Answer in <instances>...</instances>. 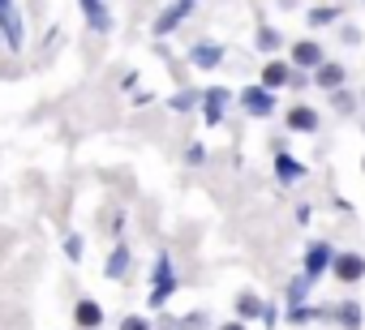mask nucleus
I'll list each match as a JSON object with an SVG mask.
<instances>
[{"label": "nucleus", "instance_id": "f257e3e1", "mask_svg": "<svg viewBox=\"0 0 365 330\" xmlns=\"http://www.w3.org/2000/svg\"><path fill=\"white\" fill-rule=\"evenodd\" d=\"M0 31H5V39H9L14 52H22V18L14 9V0H0Z\"/></svg>", "mask_w": 365, "mask_h": 330}, {"label": "nucleus", "instance_id": "f03ea898", "mask_svg": "<svg viewBox=\"0 0 365 330\" xmlns=\"http://www.w3.org/2000/svg\"><path fill=\"white\" fill-rule=\"evenodd\" d=\"M168 296H172V262L159 253V262H155V292H150V304L159 309Z\"/></svg>", "mask_w": 365, "mask_h": 330}, {"label": "nucleus", "instance_id": "7ed1b4c3", "mask_svg": "<svg viewBox=\"0 0 365 330\" xmlns=\"http://www.w3.org/2000/svg\"><path fill=\"white\" fill-rule=\"evenodd\" d=\"M327 266H331V245H314L309 257H305V279H318Z\"/></svg>", "mask_w": 365, "mask_h": 330}, {"label": "nucleus", "instance_id": "20e7f679", "mask_svg": "<svg viewBox=\"0 0 365 330\" xmlns=\"http://www.w3.org/2000/svg\"><path fill=\"white\" fill-rule=\"evenodd\" d=\"M331 266H335V275H339L344 283H356V279L365 275V262H361V257H352V253H344V257H335Z\"/></svg>", "mask_w": 365, "mask_h": 330}, {"label": "nucleus", "instance_id": "39448f33", "mask_svg": "<svg viewBox=\"0 0 365 330\" xmlns=\"http://www.w3.org/2000/svg\"><path fill=\"white\" fill-rule=\"evenodd\" d=\"M241 103H245V112H254V116H267V112H271V95L258 90V86H250V90L241 95Z\"/></svg>", "mask_w": 365, "mask_h": 330}, {"label": "nucleus", "instance_id": "423d86ee", "mask_svg": "<svg viewBox=\"0 0 365 330\" xmlns=\"http://www.w3.org/2000/svg\"><path fill=\"white\" fill-rule=\"evenodd\" d=\"M292 60H297L301 69H314V65H322V48H318V43H297V48H292Z\"/></svg>", "mask_w": 365, "mask_h": 330}, {"label": "nucleus", "instance_id": "0eeeda50", "mask_svg": "<svg viewBox=\"0 0 365 330\" xmlns=\"http://www.w3.org/2000/svg\"><path fill=\"white\" fill-rule=\"evenodd\" d=\"M73 317H78V326H86V330H95V326L103 321V309H99L95 300H82V304L73 309Z\"/></svg>", "mask_w": 365, "mask_h": 330}, {"label": "nucleus", "instance_id": "6e6552de", "mask_svg": "<svg viewBox=\"0 0 365 330\" xmlns=\"http://www.w3.org/2000/svg\"><path fill=\"white\" fill-rule=\"evenodd\" d=\"M82 9H86V18H91L95 31H108V26H112V18H108V9H103V0H82Z\"/></svg>", "mask_w": 365, "mask_h": 330}, {"label": "nucleus", "instance_id": "1a4fd4ad", "mask_svg": "<svg viewBox=\"0 0 365 330\" xmlns=\"http://www.w3.org/2000/svg\"><path fill=\"white\" fill-rule=\"evenodd\" d=\"M185 9H190V0H180V5H172V9H168V14H163L159 22H155V31H159V35H168V31H172V26L180 22V18H185Z\"/></svg>", "mask_w": 365, "mask_h": 330}, {"label": "nucleus", "instance_id": "9d476101", "mask_svg": "<svg viewBox=\"0 0 365 330\" xmlns=\"http://www.w3.org/2000/svg\"><path fill=\"white\" fill-rule=\"evenodd\" d=\"M194 65H198V69H215V65H220V48H215V43H198V48H194Z\"/></svg>", "mask_w": 365, "mask_h": 330}, {"label": "nucleus", "instance_id": "9b49d317", "mask_svg": "<svg viewBox=\"0 0 365 330\" xmlns=\"http://www.w3.org/2000/svg\"><path fill=\"white\" fill-rule=\"evenodd\" d=\"M284 82H288V65L271 60V65L262 69V86H267V90H275V86H284Z\"/></svg>", "mask_w": 365, "mask_h": 330}, {"label": "nucleus", "instance_id": "f8f14e48", "mask_svg": "<svg viewBox=\"0 0 365 330\" xmlns=\"http://www.w3.org/2000/svg\"><path fill=\"white\" fill-rule=\"evenodd\" d=\"M224 103H228V95H224V90H211V95H207V120H211V124H220V120H224Z\"/></svg>", "mask_w": 365, "mask_h": 330}, {"label": "nucleus", "instance_id": "ddd939ff", "mask_svg": "<svg viewBox=\"0 0 365 330\" xmlns=\"http://www.w3.org/2000/svg\"><path fill=\"white\" fill-rule=\"evenodd\" d=\"M288 124H292V129H301V133H309V129L318 124V116H314L309 107H292V112H288Z\"/></svg>", "mask_w": 365, "mask_h": 330}, {"label": "nucleus", "instance_id": "4468645a", "mask_svg": "<svg viewBox=\"0 0 365 330\" xmlns=\"http://www.w3.org/2000/svg\"><path fill=\"white\" fill-rule=\"evenodd\" d=\"M339 82H344V69H339V65H322V69H318V86H327V90H335Z\"/></svg>", "mask_w": 365, "mask_h": 330}, {"label": "nucleus", "instance_id": "2eb2a0df", "mask_svg": "<svg viewBox=\"0 0 365 330\" xmlns=\"http://www.w3.org/2000/svg\"><path fill=\"white\" fill-rule=\"evenodd\" d=\"M125 270H129V249H116V253L108 257V275H112V279H120Z\"/></svg>", "mask_w": 365, "mask_h": 330}, {"label": "nucleus", "instance_id": "dca6fc26", "mask_svg": "<svg viewBox=\"0 0 365 330\" xmlns=\"http://www.w3.org/2000/svg\"><path fill=\"white\" fill-rule=\"evenodd\" d=\"M275 172H279L284 181H292V176H301V168H297V163H292L288 154H279V159H275Z\"/></svg>", "mask_w": 365, "mask_h": 330}, {"label": "nucleus", "instance_id": "f3484780", "mask_svg": "<svg viewBox=\"0 0 365 330\" xmlns=\"http://www.w3.org/2000/svg\"><path fill=\"white\" fill-rule=\"evenodd\" d=\"M237 309H241L245 317H254V313H262V304H258V296H250V292H245V296L237 300Z\"/></svg>", "mask_w": 365, "mask_h": 330}, {"label": "nucleus", "instance_id": "a211bd4d", "mask_svg": "<svg viewBox=\"0 0 365 330\" xmlns=\"http://www.w3.org/2000/svg\"><path fill=\"white\" fill-rule=\"evenodd\" d=\"M309 22H314V26H327V22H335V9H314Z\"/></svg>", "mask_w": 365, "mask_h": 330}, {"label": "nucleus", "instance_id": "6ab92c4d", "mask_svg": "<svg viewBox=\"0 0 365 330\" xmlns=\"http://www.w3.org/2000/svg\"><path fill=\"white\" fill-rule=\"evenodd\" d=\"M339 317H344L348 326H356V321H361V309H356V304H344V309H339Z\"/></svg>", "mask_w": 365, "mask_h": 330}, {"label": "nucleus", "instance_id": "aec40b11", "mask_svg": "<svg viewBox=\"0 0 365 330\" xmlns=\"http://www.w3.org/2000/svg\"><path fill=\"white\" fill-rule=\"evenodd\" d=\"M275 43H279V35H275V31H262V35H258V48H267V52H271Z\"/></svg>", "mask_w": 365, "mask_h": 330}, {"label": "nucleus", "instance_id": "412c9836", "mask_svg": "<svg viewBox=\"0 0 365 330\" xmlns=\"http://www.w3.org/2000/svg\"><path fill=\"white\" fill-rule=\"evenodd\" d=\"M65 253H69V257H78V253H82V240H78V236H69V240H65Z\"/></svg>", "mask_w": 365, "mask_h": 330}, {"label": "nucleus", "instance_id": "4be33fe9", "mask_svg": "<svg viewBox=\"0 0 365 330\" xmlns=\"http://www.w3.org/2000/svg\"><path fill=\"white\" fill-rule=\"evenodd\" d=\"M288 296H292V300H301V296H305V279H297V283L288 287Z\"/></svg>", "mask_w": 365, "mask_h": 330}, {"label": "nucleus", "instance_id": "5701e85b", "mask_svg": "<svg viewBox=\"0 0 365 330\" xmlns=\"http://www.w3.org/2000/svg\"><path fill=\"white\" fill-rule=\"evenodd\" d=\"M120 330H146V321H142V317H125V326H120Z\"/></svg>", "mask_w": 365, "mask_h": 330}, {"label": "nucleus", "instance_id": "b1692460", "mask_svg": "<svg viewBox=\"0 0 365 330\" xmlns=\"http://www.w3.org/2000/svg\"><path fill=\"white\" fill-rule=\"evenodd\" d=\"M224 330H245V326H224Z\"/></svg>", "mask_w": 365, "mask_h": 330}]
</instances>
